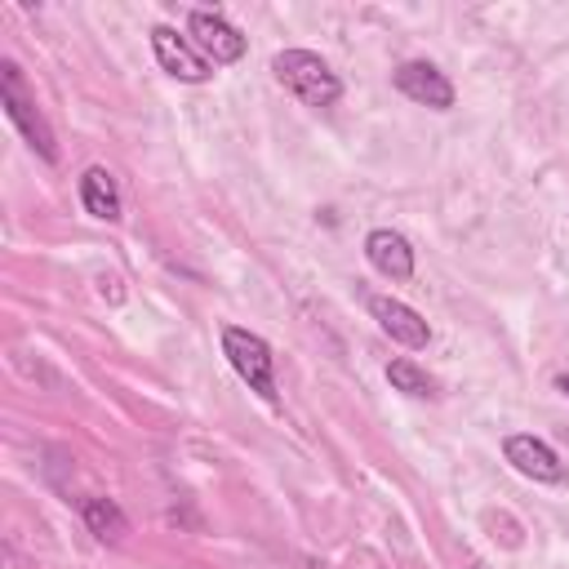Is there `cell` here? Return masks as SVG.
I'll return each mask as SVG.
<instances>
[{
    "mask_svg": "<svg viewBox=\"0 0 569 569\" xmlns=\"http://www.w3.org/2000/svg\"><path fill=\"white\" fill-rule=\"evenodd\" d=\"M387 382H391L396 391H405V396H431V391H436V382L427 378V369H418L409 356H400V360L387 365Z\"/></svg>",
    "mask_w": 569,
    "mask_h": 569,
    "instance_id": "12",
    "label": "cell"
},
{
    "mask_svg": "<svg viewBox=\"0 0 569 569\" xmlns=\"http://www.w3.org/2000/svg\"><path fill=\"white\" fill-rule=\"evenodd\" d=\"M80 204L102 222H120V187L107 164H89L80 173Z\"/></svg>",
    "mask_w": 569,
    "mask_h": 569,
    "instance_id": "10",
    "label": "cell"
},
{
    "mask_svg": "<svg viewBox=\"0 0 569 569\" xmlns=\"http://www.w3.org/2000/svg\"><path fill=\"white\" fill-rule=\"evenodd\" d=\"M80 516H84L89 533H93V538H102V542H124V533H129V516L120 511V502H116V498L89 493V498L80 502Z\"/></svg>",
    "mask_w": 569,
    "mask_h": 569,
    "instance_id": "11",
    "label": "cell"
},
{
    "mask_svg": "<svg viewBox=\"0 0 569 569\" xmlns=\"http://www.w3.org/2000/svg\"><path fill=\"white\" fill-rule=\"evenodd\" d=\"M391 80H396V89L405 98H413L422 107H436V111H449L453 107V84H449V76L436 62H400L391 71Z\"/></svg>",
    "mask_w": 569,
    "mask_h": 569,
    "instance_id": "7",
    "label": "cell"
},
{
    "mask_svg": "<svg viewBox=\"0 0 569 569\" xmlns=\"http://www.w3.org/2000/svg\"><path fill=\"white\" fill-rule=\"evenodd\" d=\"M0 107H4V116L13 120V129L40 151V160H58V142H53V129H49V120H44V111L36 107V98L27 93V84H22V71H18V62H0Z\"/></svg>",
    "mask_w": 569,
    "mask_h": 569,
    "instance_id": "3",
    "label": "cell"
},
{
    "mask_svg": "<svg viewBox=\"0 0 569 569\" xmlns=\"http://www.w3.org/2000/svg\"><path fill=\"white\" fill-rule=\"evenodd\" d=\"M271 71L276 80L307 107H333L342 98V80L329 71V62L311 49H280L271 58Z\"/></svg>",
    "mask_w": 569,
    "mask_h": 569,
    "instance_id": "1",
    "label": "cell"
},
{
    "mask_svg": "<svg viewBox=\"0 0 569 569\" xmlns=\"http://www.w3.org/2000/svg\"><path fill=\"white\" fill-rule=\"evenodd\" d=\"M556 387H560V391L569 396V373H560V378H556Z\"/></svg>",
    "mask_w": 569,
    "mask_h": 569,
    "instance_id": "13",
    "label": "cell"
},
{
    "mask_svg": "<svg viewBox=\"0 0 569 569\" xmlns=\"http://www.w3.org/2000/svg\"><path fill=\"white\" fill-rule=\"evenodd\" d=\"M365 258H369V267H373L378 276H387V280H409V276H413V249H409V240H405L400 231H391V227H378V231L365 236Z\"/></svg>",
    "mask_w": 569,
    "mask_h": 569,
    "instance_id": "9",
    "label": "cell"
},
{
    "mask_svg": "<svg viewBox=\"0 0 569 569\" xmlns=\"http://www.w3.org/2000/svg\"><path fill=\"white\" fill-rule=\"evenodd\" d=\"M222 356H227V365L236 369V378L249 391H258L267 405L280 400V391H276V356H271L267 338H258L253 329H240V325H222Z\"/></svg>",
    "mask_w": 569,
    "mask_h": 569,
    "instance_id": "2",
    "label": "cell"
},
{
    "mask_svg": "<svg viewBox=\"0 0 569 569\" xmlns=\"http://www.w3.org/2000/svg\"><path fill=\"white\" fill-rule=\"evenodd\" d=\"M187 36H191V44H196L213 67H227V62H240V58H244V36H240L218 9H191V13H187Z\"/></svg>",
    "mask_w": 569,
    "mask_h": 569,
    "instance_id": "4",
    "label": "cell"
},
{
    "mask_svg": "<svg viewBox=\"0 0 569 569\" xmlns=\"http://www.w3.org/2000/svg\"><path fill=\"white\" fill-rule=\"evenodd\" d=\"M502 453H507V462H511L520 476H529V480H538V485H560V480H565V462H560L556 449H551L547 440H538V436L516 431V436L502 440Z\"/></svg>",
    "mask_w": 569,
    "mask_h": 569,
    "instance_id": "6",
    "label": "cell"
},
{
    "mask_svg": "<svg viewBox=\"0 0 569 569\" xmlns=\"http://www.w3.org/2000/svg\"><path fill=\"white\" fill-rule=\"evenodd\" d=\"M369 316L378 320V329H382L391 342H400V347H409V351H418V347H427V342H431L427 320H422L409 302H400V298H387V293L369 298Z\"/></svg>",
    "mask_w": 569,
    "mask_h": 569,
    "instance_id": "8",
    "label": "cell"
},
{
    "mask_svg": "<svg viewBox=\"0 0 569 569\" xmlns=\"http://www.w3.org/2000/svg\"><path fill=\"white\" fill-rule=\"evenodd\" d=\"M151 53H156V62H160L173 80H182V84H204V80L213 76L209 58H204L187 36H178L173 27H151Z\"/></svg>",
    "mask_w": 569,
    "mask_h": 569,
    "instance_id": "5",
    "label": "cell"
}]
</instances>
